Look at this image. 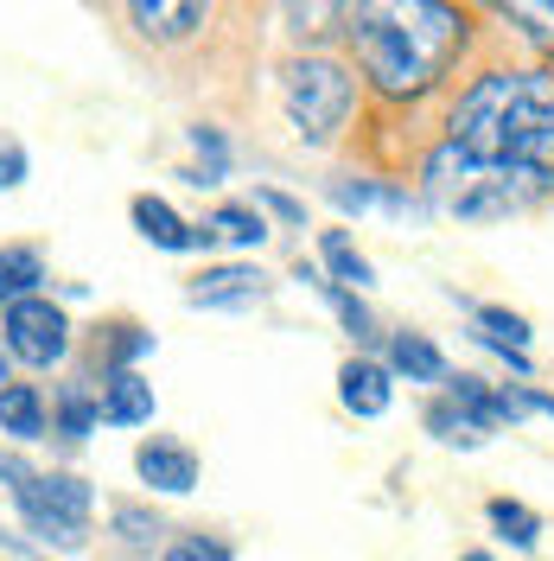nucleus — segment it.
I'll use <instances>...</instances> for the list:
<instances>
[{"label": "nucleus", "mask_w": 554, "mask_h": 561, "mask_svg": "<svg viewBox=\"0 0 554 561\" xmlns=\"http://www.w3.org/2000/svg\"><path fill=\"white\" fill-rule=\"evenodd\" d=\"M350 51L382 96H427L465 51V20L452 0H357L345 20Z\"/></svg>", "instance_id": "f257e3e1"}, {"label": "nucleus", "mask_w": 554, "mask_h": 561, "mask_svg": "<svg viewBox=\"0 0 554 561\" xmlns=\"http://www.w3.org/2000/svg\"><path fill=\"white\" fill-rule=\"evenodd\" d=\"M447 140L472 160L554 179V70H490L447 122Z\"/></svg>", "instance_id": "f03ea898"}, {"label": "nucleus", "mask_w": 554, "mask_h": 561, "mask_svg": "<svg viewBox=\"0 0 554 561\" xmlns=\"http://www.w3.org/2000/svg\"><path fill=\"white\" fill-rule=\"evenodd\" d=\"M420 192H427V210L440 217H459V224H497V217H517L529 210L549 179L517 173V167H490V160H472L465 147L440 140L420 167Z\"/></svg>", "instance_id": "7ed1b4c3"}, {"label": "nucleus", "mask_w": 554, "mask_h": 561, "mask_svg": "<svg viewBox=\"0 0 554 561\" xmlns=\"http://www.w3.org/2000/svg\"><path fill=\"white\" fill-rule=\"evenodd\" d=\"M0 479L13 485V504L33 529L38 542H58V549H77L83 542V524H90V485L70 479V472H33L20 459L0 454Z\"/></svg>", "instance_id": "20e7f679"}, {"label": "nucleus", "mask_w": 554, "mask_h": 561, "mask_svg": "<svg viewBox=\"0 0 554 561\" xmlns=\"http://www.w3.org/2000/svg\"><path fill=\"white\" fill-rule=\"evenodd\" d=\"M287 122L300 128V140H332L345 128L350 103H357V83H350L345 65H332V58H300V65H287Z\"/></svg>", "instance_id": "39448f33"}, {"label": "nucleus", "mask_w": 554, "mask_h": 561, "mask_svg": "<svg viewBox=\"0 0 554 561\" xmlns=\"http://www.w3.org/2000/svg\"><path fill=\"white\" fill-rule=\"evenodd\" d=\"M0 345H7V357H20V364H33V370H51L58 357L70 351V319L51 307V300H13L7 307V319H0Z\"/></svg>", "instance_id": "423d86ee"}, {"label": "nucleus", "mask_w": 554, "mask_h": 561, "mask_svg": "<svg viewBox=\"0 0 554 561\" xmlns=\"http://www.w3.org/2000/svg\"><path fill=\"white\" fill-rule=\"evenodd\" d=\"M255 300H268V275H262V268H243V262L205 268V275L192 280V307H223V313H236V307H255Z\"/></svg>", "instance_id": "0eeeda50"}, {"label": "nucleus", "mask_w": 554, "mask_h": 561, "mask_svg": "<svg viewBox=\"0 0 554 561\" xmlns=\"http://www.w3.org/2000/svg\"><path fill=\"white\" fill-rule=\"evenodd\" d=\"M135 472H140V479H147L153 491H166V497H185V491L198 485V454H192V447H178V440H140Z\"/></svg>", "instance_id": "6e6552de"}, {"label": "nucleus", "mask_w": 554, "mask_h": 561, "mask_svg": "<svg viewBox=\"0 0 554 561\" xmlns=\"http://www.w3.org/2000/svg\"><path fill=\"white\" fill-rule=\"evenodd\" d=\"M128 13L153 45H178V38H192L205 26L210 0H128Z\"/></svg>", "instance_id": "1a4fd4ad"}, {"label": "nucleus", "mask_w": 554, "mask_h": 561, "mask_svg": "<svg viewBox=\"0 0 554 561\" xmlns=\"http://www.w3.org/2000/svg\"><path fill=\"white\" fill-rule=\"evenodd\" d=\"M338 396H345V409L350 415H363V421H377L389 415V370L382 364H363V357H350L345 370H338Z\"/></svg>", "instance_id": "9d476101"}, {"label": "nucleus", "mask_w": 554, "mask_h": 561, "mask_svg": "<svg viewBox=\"0 0 554 561\" xmlns=\"http://www.w3.org/2000/svg\"><path fill=\"white\" fill-rule=\"evenodd\" d=\"M128 210H135V230H140V237H147L153 249H173V255H178V249H198V230H192V224H185L173 205H166V198L140 192Z\"/></svg>", "instance_id": "9b49d317"}, {"label": "nucleus", "mask_w": 554, "mask_h": 561, "mask_svg": "<svg viewBox=\"0 0 554 561\" xmlns=\"http://www.w3.org/2000/svg\"><path fill=\"white\" fill-rule=\"evenodd\" d=\"M103 421H115V427H140V421H153V383H147L140 370H108Z\"/></svg>", "instance_id": "f8f14e48"}, {"label": "nucleus", "mask_w": 554, "mask_h": 561, "mask_svg": "<svg viewBox=\"0 0 554 561\" xmlns=\"http://www.w3.org/2000/svg\"><path fill=\"white\" fill-rule=\"evenodd\" d=\"M268 237V224H262V210L255 205H217L198 224V243H230V249H255Z\"/></svg>", "instance_id": "ddd939ff"}, {"label": "nucleus", "mask_w": 554, "mask_h": 561, "mask_svg": "<svg viewBox=\"0 0 554 561\" xmlns=\"http://www.w3.org/2000/svg\"><path fill=\"white\" fill-rule=\"evenodd\" d=\"M350 7L357 0H280V13H287V33L319 45V38H332L338 26L350 20Z\"/></svg>", "instance_id": "4468645a"}, {"label": "nucleus", "mask_w": 554, "mask_h": 561, "mask_svg": "<svg viewBox=\"0 0 554 561\" xmlns=\"http://www.w3.org/2000/svg\"><path fill=\"white\" fill-rule=\"evenodd\" d=\"M472 325H478V339H485L490 351H504L517 370H529V339H535V332H529V319H522V313H504V307H478V313H472Z\"/></svg>", "instance_id": "2eb2a0df"}, {"label": "nucleus", "mask_w": 554, "mask_h": 561, "mask_svg": "<svg viewBox=\"0 0 554 561\" xmlns=\"http://www.w3.org/2000/svg\"><path fill=\"white\" fill-rule=\"evenodd\" d=\"M389 364H395L408 383H447V357L434 351V339H420V332H395V339H389Z\"/></svg>", "instance_id": "dca6fc26"}, {"label": "nucleus", "mask_w": 554, "mask_h": 561, "mask_svg": "<svg viewBox=\"0 0 554 561\" xmlns=\"http://www.w3.org/2000/svg\"><path fill=\"white\" fill-rule=\"evenodd\" d=\"M0 434H13V440H38L45 434V396L33 383L0 389Z\"/></svg>", "instance_id": "f3484780"}, {"label": "nucleus", "mask_w": 554, "mask_h": 561, "mask_svg": "<svg viewBox=\"0 0 554 561\" xmlns=\"http://www.w3.org/2000/svg\"><path fill=\"white\" fill-rule=\"evenodd\" d=\"M38 280H45V255L26 243L0 249V307H13V300H33Z\"/></svg>", "instance_id": "a211bd4d"}, {"label": "nucleus", "mask_w": 554, "mask_h": 561, "mask_svg": "<svg viewBox=\"0 0 554 561\" xmlns=\"http://www.w3.org/2000/svg\"><path fill=\"white\" fill-rule=\"evenodd\" d=\"M485 517H490V529H497V536H510L517 549H535V536H542V517H535L529 504H517V497H490Z\"/></svg>", "instance_id": "6ab92c4d"}, {"label": "nucleus", "mask_w": 554, "mask_h": 561, "mask_svg": "<svg viewBox=\"0 0 554 561\" xmlns=\"http://www.w3.org/2000/svg\"><path fill=\"white\" fill-rule=\"evenodd\" d=\"M96 421H103V396H90V389H77V383L58 389V434L65 440H83Z\"/></svg>", "instance_id": "aec40b11"}, {"label": "nucleus", "mask_w": 554, "mask_h": 561, "mask_svg": "<svg viewBox=\"0 0 554 561\" xmlns=\"http://www.w3.org/2000/svg\"><path fill=\"white\" fill-rule=\"evenodd\" d=\"M319 255L332 262V275H338V280H350V287H370V262L357 255V243H350L345 230H325V237H319Z\"/></svg>", "instance_id": "412c9836"}, {"label": "nucleus", "mask_w": 554, "mask_h": 561, "mask_svg": "<svg viewBox=\"0 0 554 561\" xmlns=\"http://www.w3.org/2000/svg\"><path fill=\"white\" fill-rule=\"evenodd\" d=\"M427 427H434V434H440V440H459V447H478V440H485V427H478V421L465 415V409H459V402H434V409H427Z\"/></svg>", "instance_id": "4be33fe9"}, {"label": "nucleus", "mask_w": 554, "mask_h": 561, "mask_svg": "<svg viewBox=\"0 0 554 561\" xmlns=\"http://www.w3.org/2000/svg\"><path fill=\"white\" fill-rule=\"evenodd\" d=\"M485 7H497V13H510L522 33H535L542 45L554 38V0H485Z\"/></svg>", "instance_id": "5701e85b"}, {"label": "nucleus", "mask_w": 554, "mask_h": 561, "mask_svg": "<svg viewBox=\"0 0 554 561\" xmlns=\"http://www.w3.org/2000/svg\"><path fill=\"white\" fill-rule=\"evenodd\" d=\"M153 351V332L140 325H115V345H108V370H135V357Z\"/></svg>", "instance_id": "b1692460"}, {"label": "nucleus", "mask_w": 554, "mask_h": 561, "mask_svg": "<svg viewBox=\"0 0 554 561\" xmlns=\"http://www.w3.org/2000/svg\"><path fill=\"white\" fill-rule=\"evenodd\" d=\"M192 147H198L205 167L185 173V179H192V185H217V179H223V140H217V128H192Z\"/></svg>", "instance_id": "393cba45"}, {"label": "nucleus", "mask_w": 554, "mask_h": 561, "mask_svg": "<svg viewBox=\"0 0 554 561\" xmlns=\"http://www.w3.org/2000/svg\"><path fill=\"white\" fill-rule=\"evenodd\" d=\"M166 561H230V549L217 536H178L173 549H166Z\"/></svg>", "instance_id": "a878e982"}, {"label": "nucleus", "mask_w": 554, "mask_h": 561, "mask_svg": "<svg viewBox=\"0 0 554 561\" xmlns=\"http://www.w3.org/2000/svg\"><path fill=\"white\" fill-rule=\"evenodd\" d=\"M115 529H122L128 542H153V536H160V517H153V511H135V504H115Z\"/></svg>", "instance_id": "bb28decb"}, {"label": "nucleus", "mask_w": 554, "mask_h": 561, "mask_svg": "<svg viewBox=\"0 0 554 561\" xmlns=\"http://www.w3.org/2000/svg\"><path fill=\"white\" fill-rule=\"evenodd\" d=\"M26 185V147L20 140H0V192Z\"/></svg>", "instance_id": "cd10ccee"}, {"label": "nucleus", "mask_w": 554, "mask_h": 561, "mask_svg": "<svg viewBox=\"0 0 554 561\" xmlns=\"http://www.w3.org/2000/svg\"><path fill=\"white\" fill-rule=\"evenodd\" d=\"M325 300L338 307V319H345V325H350V332H357V339H370V313H363V307L350 300L345 287H325Z\"/></svg>", "instance_id": "c85d7f7f"}, {"label": "nucleus", "mask_w": 554, "mask_h": 561, "mask_svg": "<svg viewBox=\"0 0 554 561\" xmlns=\"http://www.w3.org/2000/svg\"><path fill=\"white\" fill-rule=\"evenodd\" d=\"M262 205L275 210V217H287V224H300V217H307V210L293 205V198H280V192H262Z\"/></svg>", "instance_id": "c756f323"}, {"label": "nucleus", "mask_w": 554, "mask_h": 561, "mask_svg": "<svg viewBox=\"0 0 554 561\" xmlns=\"http://www.w3.org/2000/svg\"><path fill=\"white\" fill-rule=\"evenodd\" d=\"M13 383V357H7V345H0V389Z\"/></svg>", "instance_id": "7c9ffc66"}, {"label": "nucleus", "mask_w": 554, "mask_h": 561, "mask_svg": "<svg viewBox=\"0 0 554 561\" xmlns=\"http://www.w3.org/2000/svg\"><path fill=\"white\" fill-rule=\"evenodd\" d=\"M459 561H497V556H485V549H465V556H459Z\"/></svg>", "instance_id": "2f4dec72"}, {"label": "nucleus", "mask_w": 554, "mask_h": 561, "mask_svg": "<svg viewBox=\"0 0 554 561\" xmlns=\"http://www.w3.org/2000/svg\"><path fill=\"white\" fill-rule=\"evenodd\" d=\"M549 45H554V38H549Z\"/></svg>", "instance_id": "473e14b6"}]
</instances>
